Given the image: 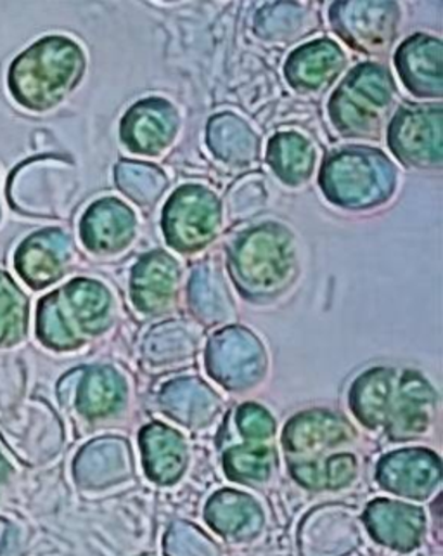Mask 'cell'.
Here are the masks:
<instances>
[{"label":"cell","instance_id":"6da1fadb","mask_svg":"<svg viewBox=\"0 0 443 556\" xmlns=\"http://www.w3.org/2000/svg\"><path fill=\"white\" fill-rule=\"evenodd\" d=\"M63 39H42L22 52L9 66L8 87L17 104L31 112H43L60 101L69 72H64L66 46Z\"/></svg>","mask_w":443,"mask_h":556},{"label":"cell","instance_id":"7a4b0ae2","mask_svg":"<svg viewBox=\"0 0 443 556\" xmlns=\"http://www.w3.org/2000/svg\"><path fill=\"white\" fill-rule=\"evenodd\" d=\"M63 262L60 240H55L51 231L28 236L14 252V269L34 290H40L54 282L63 270Z\"/></svg>","mask_w":443,"mask_h":556},{"label":"cell","instance_id":"3957f363","mask_svg":"<svg viewBox=\"0 0 443 556\" xmlns=\"http://www.w3.org/2000/svg\"><path fill=\"white\" fill-rule=\"evenodd\" d=\"M28 299L13 276L0 269V349H13L28 333Z\"/></svg>","mask_w":443,"mask_h":556},{"label":"cell","instance_id":"277c9868","mask_svg":"<svg viewBox=\"0 0 443 556\" xmlns=\"http://www.w3.org/2000/svg\"><path fill=\"white\" fill-rule=\"evenodd\" d=\"M0 556H25L22 529L4 517H0Z\"/></svg>","mask_w":443,"mask_h":556},{"label":"cell","instance_id":"5b68a950","mask_svg":"<svg viewBox=\"0 0 443 556\" xmlns=\"http://www.w3.org/2000/svg\"><path fill=\"white\" fill-rule=\"evenodd\" d=\"M14 468L9 462L8 456H5L2 451H0V497H2V492L8 488L9 482L13 479Z\"/></svg>","mask_w":443,"mask_h":556},{"label":"cell","instance_id":"8992f818","mask_svg":"<svg viewBox=\"0 0 443 556\" xmlns=\"http://www.w3.org/2000/svg\"><path fill=\"white\" fill-rule=\"evenodd\" d=\"M0 223H2V206H0Z\"/></svg>","mask_w":443,"mask_h":556}]
</instances>
